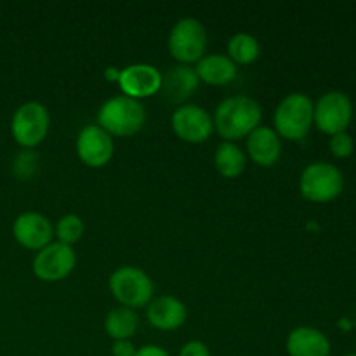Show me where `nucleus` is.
<instances>
[{
	"label": "nucleus",
	"mask_w": 356,
	"mask_h": 356,
	"mask_svg": "<svg viewBox=\"0 0 356 356\" xmlns=\"http://www.w3.org/2000/svg\"><path fill=\"white\" fill-rule=\"evenodd\" d=\"M263 108L254 97L238 96L226 97L218 104L212 122L214 129L221 138L233 143V139H240L249 136L256 127H259Z\"/></svg>",
	"instance_id": "nucleus-1"
},
{
	"label": "nucleus",
	"mask_w": 356,
	"mask_h": 356,
	"mask_svg": "<svg viewBox=\"0 0 356 356\" xmlns=\"http://www.w3.org/2000/svg\"><path fill=\"white\" fill-rule=\"evenodd\" d=\"M145 122L146 110L141 101L124 94L106 99L97 111V125L110 136L127 138L141 131Z\"/></svg>",
	"instance_id": "nucleus-2"
},
{
	"label": "nucleus",
	"mask_w": 356,
	"mask_h": 356,
	"mask_svg": "<svg viewBox=\"0 0 356 356\" xmlns=\"http://www.w3.org/2000/svg\"><path fill=\"white\" fill-rule=\"evenodd\" d=\"M315 104L306 94L292 92L285 96L275 111V131L291 141H301L313 125Z\"/></svg>",
	"instance_id": "nucleus-3"
},
{
	"label": "nucleus",
	"mask_w": 356,
	"mask_h": 356,
	"mask_svg": "<svg viewBox=\"0 0 356 356\" xmlns=\"http://www.w3.org/2000/svg\"><path fill=\"white\" fill-rule=\"evenodd\" d=\"M153 282L146 271L136 266H122L110 277V291L125 308H145L152 302Z\"/></svg>",
	"instance_id": "nucleus-4"
},
{
	"label": "nucleus",
	"mask_w": 356,
	"mask_h": 356,
	"mask_svg": "<svg viewBox=\"0 0 356 356\" xmlns=\"http://www.w3.org/2000/svg\"><path fill=\"white\" fill-rule=\"evenodd\" d=\"M344 188V177L336 165L329 162H313L302 170L299 190L306 200L325 204L336 200Z\"/></svg>",
	"instance_id": "nucleus-5"
},
{
	"label": "nucleus",
	"mask_w": 356,
	"mask_h": 356,
	"mask_svg": "<svg viewBox=\"0 0 356 356\" xmlns=\"http://www.w3.org/2000/svg\"><path fill=\"white\" fill-rule=\"evenodd\" d=\"M51 125L49 110L38 101H26L21 104L10 120V134L14 141L24 149H31L45 139Z\"/></svg>",
	"instance_id": "nucleus-6"
},
{
	"label": "nucleus",
	"mask_w": 356,
	"mask_h": 356,
	"mask_svg": "<svg viewBox=\"0 0 356 356\" xmlns=\"http://www.w3.org/2000/svg\"><path fill=\"white\" fill-rule=\"evenodd\" d=\"M207 49V31L195 17H183L169 33V51L181 65L198 63Z\"/></svg>",
	"instance_id": "nucleus-7"
},
{
	"label": "nucleus",
	"mask_w": 356,
	"mask_h": 356,
	"mask_svg": "<svg viewBox=\"0 0 356 356\" xmlns=\"http://www.w3.org/2000/svg\"><path fill=\"white\" fill-rule=\"evenodd\" d=\"M353 118V104L344 92L330 90L323 94L315 104L313 111V124L325 134L334 136L346 132L348 125Z\"/></svg>",
	"instance_id": "nucleus-8"
},
{
	"label": "nucleus",
	"mask_w": 356,
	"mask_h": 356,
	"mask_svg": "<svg viewBox=\"0 0 356 356\" xmlns=\"http://www.w3.org/2000/svg\"><path fill=\"white\" fill-rule=\"evenodd\" d=\"M76 264V254L72 245L51 242L37 252L33 273L42 282H59L68 277Z\"/></svg>",
	"instance_id": "nucleus-9"
},
{
	"label": "nucleus",
	"mask_w": 356,
	"mask_h": 356,
	"mask_svg": "<svg viewBox=\"0 0 356 356\" xmlns=\"http://www.w3.org/2000/svg\"><path fill=\"white\" fill-rule=\"evenodd\" d=\"M172 131L186 143H204L214 131L211 115L198 104H183L170 118Z\"/></svg>",
	"instance_id": "nucleus-10"
},
{
	"label": "nucleus",
	"mask_w": 356,
	"mask_h": 356,
	"mask_svg": "<svg viewBox=\"0 0 356 356\" xmlns=\"http://www.w3.org/2000/svg\"><path fill=\"white\" fill-rule=\"evenodd\" d=\"M115 152L113 138L99 125H86L76 136V153L89 167H103Z\"/></svg>",
	"instance_id": "nucleus-11"
},
{
	"label": "nucleus",
	"mask_w": 356,
	"mask_h": 356,
	"mask_svg": "<svg viewBox=\"0 0 356 356\" xmlns=\"http://www.w3.org/2000/svg\"><path fill=\"white\" fill-rule=\"evenodd\" d=\"M117 82L124 96L139 99V97H148L159 92L162 87V73L152 65L136 63L120 70Z\"/></svg>",
	"instance_id": "nucleus-12"
},
{
	"label": "nucleus",
	"mask_w": 356,
	"mask_h": 356,
	"mask_svg": "<svg viewBox=\"0 0 356 356\" xmlns=\"http://www.w3.org/2000/svg\"><path fill=\"white\" fill-rule=\"evenodd\" d=\"M51 221L44 214L35 211L23 212L14 219L13 235L19 245L30 250H40L52 242Z\"/></svg>",
	"instance_id": "nucleus-13"
},
{
	"label": "nucleus",
	"mask_w": 356,
	"mask_h": 356,
	"mask_svg": "<svg viewBox=\"0 0 356 356\" xmlns=\"http://www.w3.org/2000/svg\"><path fill=\"white\" fill-rule=\"evenodd\" d=\"M200 86L195 68L188 65H176L170 66L162 75V87L160 90L163 92L165 99L169 103H184L188 97L193 96Z\"/></svg>",
	"instance_id": "nucleus-14"
},
{
	"label": "nucleus",
	"mask_w": 356,
	"mask_h": 356,
	"mask_svg": "<svg viewBox=\"0 0 356 356\" xmlns=\"http://www.w3.org/2000/svg\"><path fill=\"white\" fill-rule=\"evenodd\" d=\"M247 153L257 165H273L282 155L280 136L275 129L259 125L247 136Z\"/></svg>",
	"instance_id": "nucleus-15"
},
{
	"label": "nucleus",
	"mask_w": 356,
	"mask_h": 356,
	"mask_svg": "<svg viewBox=\"0 0 356 356\" xmlns=\"http://www.w3.org/2000/svg\"><path fill=\"white\" fill-rule=\"evenodd\" d=\"M186 306L183 301L172 296H162L153 299L146 309V318L155 329L174 330L186 322Z\"/></svg>",
	"instance_id": "nucleus-16"
},
{
	"label": "nucleus",
	"mask_w": 356,
	"mask_h": 356,
	"mask_svg": "<svg viewBox=\"0 0 356 356\" xmlns=\"http://www.w3.org/2000/svg\"><path fill=\"white\" fill-rule=\"evenodd\" d=\"M289 356H330V341L315 327H298L287 337Z\"/></svg>",
	"instance_id": "nucleus-17"
},
{
	"label": "nucleus",
	"mask_w": 356,
	"mask_h": 356,
	"mask_svg": "<svg viewBox=\"0 0 356 356\" xmlns=\"http://www.w3.org/2000/svg\"><path fill=\"white\" fill-rule=\"evenodd\" d=\"M195 72L205 83L226 86L236 76V65L226 54H209L197 63Z\"/></svg>",
	"instance_id": "nucleus-18"
},
{
	"label": "nucleus",
	"mask_w": 356,
	"mask_h": 356,
	"mask_svg": "<svg viewBox=\"0 0 356 356\" xmlns=\"http://www.w3.org/2000/svg\"><path fill=\"white\" fill-rule=\"evenodd\" d=\"M139 327V318L134 309L118 306L111 309L104 320V330L115 341L131 339Z\"/></svg>",
	"instance_id": "nucleus-19"
},
{
	"label": "nucleus",
	"mask_w": 356,
	"mask_h": 356,
	"mask_svg": "<svg viewBox=\"0 0 356 356\" xmlns=\"http://www.w3.org/2000/svg\"><path fill=\"white\" fill-rule=\"evenodd\" d=\"M214 165L221 176L236 177L245 170L247 156L235 143L225 141L216 149Z\"/></svg>",
	"instance_id": "nucleus-20"
},
{
	"label": "nucleus",
	"mask_w": 356,
	"mask_h": 356,
	"mask_svg": "<svg viewBox=\"0 0 356 356\" xmlns=\"http://www.w3.org/2000/svg\"><path fill=\"white\" fill-rule=\"evenodd\" d=\"M261 45L257 38L250 33H236L228 42V58L233 63L249 65L259 58Z\"/></svg>",
	"instance_id": "nucleus-21"
},
{
	"label": "nucleus",
	"mask_w": 356,
	"mask_h": 356,
	"mask_svg": "<svg viewBox=\"0 0 356 356\" xmlns=\"http://www.w3.org/2000/svg\"><path fill=\"white\" fill-rule=\"evenodd\" d=\"M83 235V221L76 214H66L56 225V236L58 242L73 245Z\"/></svg>",
	"instance_id": "nucleus-22"
},
{
	"label": "nucleus",
	"mask_w": 356,
	"mask_h": 356,
	"mask_svg": "<svg viewBox=\"0 0 356 356\" xmlns=\"http://www.w3.org/2000/svg\"><path fill=\"white\" fill-rule=\"evenodd\" d=\"M38 167H40V159H38L33 149H23L13 160V172L21 181L33 177L37 174Z\"/></svg>",
	"instance_id": "nucleus-23"
},
{
	"label": "nucleus",
	"mask_w": 356,
	"mask_h": 356,
	"mask_svg": "<svg viewBox=\"0 0 356 356\" xmlns=\"http://www.w3.org/2000/svg\"><path fill=\"white\" fill-rule=\"evenodd\" d=\"M330 152L337 159H348V156L353 153L355 143L348 132H339V134H334L330 138Z\"/></svg>",
	"instance_id": "nucleus-24"
},
{
	"label": "nucleus",
	"mask_w": 356,
	"mask_h": 356,
	"mask_svg": "<svg viewBox=\"0 0 356 356\" xmlns=\"http://www.w3.org/2000/svg\"><path fill=\"white\" fill-rule=\"evenodd\" d=\"M179 356H211L207 344L202 341H188L183 348H181Z\"/></svg>",
	"instance_id": "nucleus-25"
},
{
	"label": "nucleus",
	"mask_w": 356,
	"mask_h": 356,
	"mask_svg": "<svg viewBox=\"0 0 356 356\" xmlns=\"http://www.w3.org/2000/svg\"><path fill=\"white\" fill-rule=\"evenodd\" d=\"M136 346L132 344L131 339L115 341L111 346V355L113 356H136Z\"/></svg>",
	"instance_id": "nucleus-26"
},
{
	"label": "nucleus",
	"mask_w": 356,
	"mask_h": 356,
	"mask_svg": "<svg viewBox=\"0 0 356 356\" xmlns=\"http://www.w3.org/2000/svg\"><path fill=\"white\" fill-rule=\"evenodd\" d=\"M136 356H170L163 348L156 346V344H146V346L139 348L136 351Z\"/></svg>",
	"instance_id": "nucleus-27"
},
{
	"label": "nucleus",
	"mask_w": 356,
	"mask_h": 356,
	"mask_svg": "<svg viewBox=\"0 0 356 356\" xmlns=\"http://www.w3.org/2000/svg\"><path fill=\"white\" fill-rule=\"evenodd\" d=\"M344 356H356V353H350V355H344Z\"/></svg>",
	"instance_id": "nucleus-28"
}]
</instances>
